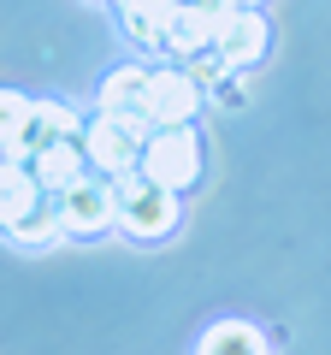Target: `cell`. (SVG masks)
I'll return each mask as SVG.
<instances>
[{"label": "cell", "instance_id": "1", "mask_svg": "<svg viewBox=\"0 0 331 355\" xmlns=\"http://www.w3.org/2000/svg\"><path fill=\"white\" fill-rule=\"evenodd\" d=\"M113 225L136 243H160L184 225V202L178 190H166V184H154L148 172L130 166V172L113 178Z\"/></svg>", "mask_w": 331, "mask_h": 355}, {"label": "cell", "instance_id": "2", "mask_svg": "<svg viewBox=\"0 0 331 355\" xmlns=\"http://www.w3.org/2000/svg\"><path fill=\"white\" fill-rule=\"evenodd\" d=\"M202 137H195V125L184 119V125H154L148 137H142V154H136V172H148L154 184H166V190H195L202 184Z\"/></svg>", "mask_w": 331, "mask_h": 355}, {"label": "cell", "instance_id": "3", "mask_svg": "<svg viewBox=\"0 0 331 355\" xmlns=\"http://www.w3.org/2000/svg\"><path fill=\"white\" fill-rule=\"evenodd\" d=\"M154 125H142V119H113V113H95L89 125L77 130V142H83V154H89V172L101 178H118L136 166L142 154V137H148Z\"/></svg>", "mask_w": 331, "mask_h": 355}, {"label": "cell", "instance_id": "4", "mask_svg": "<svg viewBox=\"0 0 331 355\" xmlns=\"http://www.w3.org/2000/svg\"><path fill=\"white\" fill-rule=\"evenodd\" d=\"M53 214H60L65 237H101V231H113V178L83 172L71 190L53 196Z\"/></svg>", "mask_w": 331, "mask_h": 355}, {"label": "cell", "instance_id": "5", "mask_svg": "<svg viewBox=\"0 0 331 355\" xmlns=\"http://www.w3.org/2000/svg\"><path fill=\"white\" fill-rule=\"evenodd\" d=\"M213 48H219V60H225L231 71L260 65V60H267V48H272L267 12H260V6H225L219 24H213Z\"/></svg>", "mask_w": 331, "mask_h": 355}, {"label": "cell", "instance_id": "6", "mask_svg": "<svg viewBox=\"0 0 331 355\" xmlns=\"http://www.w3.org/2000/svg\"><path fill=\"white\" fill-rule=\"evenodd\" d=\"M142 113H148V125H184V119L202 113V89L190 83L184 65H160V71H148Z\"/></svg>", "mask_w": 331, "mask_h": 355}, {"label": "cell", "instance_id": "7", "mask_svg": "<svg viewBox=\"0 0 331 355\" xmlns=\"http://www.w3.org/2000/svg\"><path fill=\"white\" fill-rule=\"evenodd\" d=\"M83 130V113H77L71 101H30V113H24V130H18V142H12V160H30L36 148H48V142H60V137H77Z\"/></svg>", "mask_w": 331, "mask_h": 355}, {"label": "cell", "instance_id": "8", "mask_svg": "<svg viewBox=\"0 0 331 355\" xmlns=\"http://www.w3.org/2000/svg\"><path fill=\"white\" fill-rule=\"evenodd\" d=\"M24 166H30V178L42 184V196H60V190H71L77 178L89 172V154H83L77 137H60V142H48V148H36Z\"/></svg>", "mask_w": 331, "mask_h": 355}, {"label": "cell", "instance_id": "9", "mask_svg": "<svg viewBox=\"0 0 331 355\" xmlns=\"http://www.w3.org/2000/svg\"><path fill=\"white\" fill-rule=\"evenodd\" d=\"M213 24H219V12H207V6L184 0L178 12L166 18V42H160V53H166L172 65H178V60H190V53L213 48Z\"/></svg>", "mask_w": 331, "mask_h": 355}, {"label": "cell", "instance_id": "10", "mask_svg": "<svg viewBox=\"0 0 331 355\" xmlns=\"http://www.w3.org/2000/svg\"><path fill=\"white\" fill-rule=\"evenodd\" d=\"M142 89H148V65H118V71H107V83L95 89V113L142 119V125H148V113H142Z\"/></svg>", "mask_w": 331, "mask_h": 355}, {"label": "cell", "instance_id": "11", "mask_svg": "<svg viewBox=\"0 0 331 355\" xmlns=\"http://www.w3.org/2000/svg\"><path fill=\"white\" fill-rule=\"evenodd\" d=\"M113 6H118V18H125L130 42H136V48H148V53H160V42H166V18L178 12L184 0H113Z\"/></svg>", "mask_w": 331, "mask_h": 355}, {"label": "cell", "instance_id": "12", "mask_svg": "<svg viewBox=\"0 0 331 355\" xmlns=\"http://www.w3.org/2000/svg\"><path fill=\"white\" fill-rule=\"evenodd\" d=\"M36 202H42V184L30 178L24 160H12V154H6V160H0V231L18 225Z\"/></svg>", "mask_w": 331, "mask_h": 355}, {"label": "cell", "instance_id": "13", "mask_svg": "<svg viewBox=\"0 0 331 355\" xmlns=\"http://www.w3.org/2000/svg\"><path fill=\"white\" fill-rule=\"evenodd\" d=\"M6 237L18 243V249H48V243H60L65 231H60V214H53V202H36L18 225H6Z\"/></svg>", "mask_w": 331, "mask_h": 355}, {"label": "cell", "instance_id": "14", "mask_svg": "<svg viewBox=\"0 0 331 355\" xmlns=\"http://www.w3.org/2000/svg\"><path fill=\"white\" fill-rule=\"evenodd\" d=\"M202 349H207V355H225V349H249V355H260V349H267V331L242 326V320H225V326H213V331L202 338Z\"/></svg>", "mask_w": 331, "mask_h": 355}, {"label": "cell", "instance_id": "15", "mask_svg": "<svg viewBox=\"0 0 331 355\" xmlns=\"http://www.w3.org/2000/svg\"><path fill=\"white\" fill-rule=\"evenodd\" d=\"M24 113H30V95H18V89H0V154H12L18 130H24Z\"/></svg>", "mask_w": 331, "mask_h": 355}, {"label": "cell", "instance_id": "16", "mask_svg": "<svg viewBox=\"0 0 331 355\" xmlns=\"http://www.w3.org/2000/svg\"><path fill=\"white\" fill-rule=\"evenodd\" d=\"M178 65L190 71V83L202 89V95H207V89L219 83V77H231V65L219 60V48H202V53H190V60H178Z\"/></svg>", "mask_w": 331, "mask_h": 355}, {"label": "cell", "instance_id": "17", "mask_svg": "<svg viewBox=\"0 0 331 355\" xmlns=\"http://www.w3.org/2000/svg\"><path fill=\"white\" fill-rule=\"evenodd\" d=\"M231 6H267V0H231Z\"/></svg>", "mask_w": 331, "mask_h": 355}]
</instances>
